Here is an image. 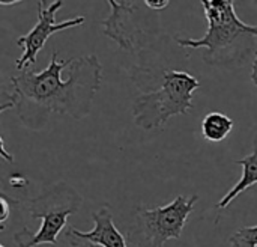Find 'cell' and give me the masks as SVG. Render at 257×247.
I'll use <instances>...</instances> for the list:
<instances>
[{
    "instance_id": "19",
    "label": "cell",
    "mask_w": 257,
    "mask_h": 247,
    "mask_svg": "<svg viewBox=\"0 0 257 247\" xmlns=\"http://www.w3.org/2000/svg\"><path fill=\"white\" fill-rule=\"evenodd\" d=\"M0 195H3V193H0Z\"/></svg>"
},
{
    "instance_id": "3",
    "label": "cell",
    "mask_w": 257,
    "mask_h": 247,
    "mask_svg": "<svg viewBox=\"0 0 257 247\" xmlns=\"http://www.w3.org/2000/svg\"><path fill=\"white\" fill-rule=\"evenodd\" d=\"M157 89L140 94L133 103V118L139 128H161L178 115H187L193 109V94L200 81L187 71L167 69L160 75Z\"/></svg>"
},
{
    "instance_id": "8",
    "label": "cell",
    "mask_w": 257,
    "mask_h": 247,
    "mask_svg": "<svg viewBox=\"0 0 257 247\" xmlns=\"http://www.w3.org/2000/svg\"><path fill=\"white\" fill-rule=\"evenodd\" d=\"M93 219V229L83 232L74 226H68L69 232L81 240H87L99 247H128L125 237L116 228L113 222V214L108 207L99 208L96 213L92 214Z\"/></svg>"
},
{
    "instance_id": "1",
    "label": "cell",
    "mask_w": 257,
    "mask_h": 247,
    "mask_svg": "<svg viewBox=\"0 0 257 247\" xmlns=\"http://www.w3.org/2000/svg\"><path fill=\"white\" fill-rule=\"evenodd\" d=\"M101 80L102 65L95 54L59 60L53 51L45 69H24L11 77L17 115L32 130L42 128L53 112L83 119L92 110Z\"/></svg>"
},
{
    "instance_id": "18",
    "label": "cell",
    "mask_w": 257,
    "mask_h": 247,
    "mask_svg": "<svg viewBox=\"0 0 257 247\" xmlns=\"http://www.w3.org/2000/svg\"><path fill=\"white\" fill-rule=\"evenodd\" d=\"M0 247H5V246H2V244H0Z\"/></svg>"
},
{
    "instance_id": "11",
    "label": "cell",
    "mask_w": 257,
    "mask_h": 247,
    "mask_svg": "<svg viewBox=\"0 0 257 247\" xmlns=\"http://www.w3.org/2000/svg\"><path fill=\"white\" fill-rule=\"evenodd\" d=\"M230 247H257V225L236 231L229 238Z\"/></svg>"
},
{
    "instance_id": "4",
    "label": "cell",
    "mask_w": 257,
    "mask_h": 247,
    "mask_svg": "<svg viewBox=\"0 0 257 247\" xmlns=\"http://www.w3.org/2000/svg\"><path fill=\"white\" fill-rule=\"evenodd\" d=\"M83 202L80 193L68 183H56L47 187L39 196L26 204V211L41 220L39 229L33 234L27 228L15 234L18 247L50 244L57 247V237L65 229L68 217L75 214Z\"/></svg>"
},
{
    "instance_id": "9",
    "label": "cell",
    "mask_w": 257,
    "mask_h": 247,
    "mask_svg": "<svg viewBox=\"0 0 257 247\" xmlns=\"http://www.w3.org/2000/svg\"><path fill=\"white\" fill-rule=\"evenodd\" d=\"M236 164L242 166V175H241V180L221 198V201L217 204V210L218 211H223L226 210L242 192L248 190L250 187L256 186L257 184V133L253 139V152L241 160H236L235 161Z\"/></svg>"
},
{
    "instance_id": "10",
    "label": "cell",
    "mask_w": 257,
    "mask_h": 247,
    "mask_svg": "<svg viewBox=\"0 0 257 247\" xmlns=\"http://www.w3.org/2000/svg\"><path fill=\"white\" fill-rule=\"evenodd\" d=\"M233 127L235 122L232 121V118H229L221 112H211L203 118L200 130H202V136L206 140L218 143L232 133Z\"/></svg>"
},
{
    "instance_id": "13",
    "label": "cell",
    "mask_w": 257,
    "mask_h": 247,
    "mask_svg": "<svg viewBox=\"0 0 257 247\" xmlns=\"http://www.w3.org/2000/svg\"><path fill=\"white\" fill-rule=\"evenodd\" d=\"M9 216H11V199H8L5 195H0V225H5Z\"/></svg>"
},
{
    "instance_id": "5",
    "label": "cell",
    "mask_w": 257,
    "mask_h": 247,
    "mask_svg": "<svg viewBox=\"0 0 257 247\" xmlns=\"http://www.w3.org/2000/svg\"><path fill=\"white\" fill-rule=\"evenodd\" d=\"M197 201V195H179L164 207H139L128 240L136 247H164L169 240H179Z\"/></svg>"
},
{
    "instance_id": "6",
    "label": "cell",
    "mask_w": 257,
    "mask_h": 247,
    "mask_svg": "<svg viewBox=\"0 0 257 247\" xmlns=\"http://www.w3.org/2000/svg\"><path fill=\"white\" fill-rule=\"evenodd\" d=\"M47 2L39 0L36 2L38 6V23L32 27L30 32H27L26 35H21L17 39V45H20L23 48V54L21 57H18L15 60V68L18 71H24L27 66L35 65L36 63V57L38 53L44 48L45 42L48 41V38L57 32L71 29V27H78L81 26L86 18L83 15L78 17H72L69 20L56 23V12L65 5L63 0H56L50 5H45Z\"/></svg>"
},
{
    "instance_id": "15",
    "label": "cell",
    "mask_w": 257,
    "mask_h": 247,
    "mask_svg": "<svg viewBox=\"0 0 257 247\" xmlns=\"http://www.w3.org/2000/svg\"><path fill=\"white\" fill-rule=\"evenodd\" d=\"M250 78L253 81V85L257 88V53L254 54V59H253V65H251V74H250Z\"/></svg>"
},
{
    "instance_id": "14",
    "label": "cell",
    "mask_w": 257,
    "mask_h": 247,
    "mask_svg": "<svg viewBox=\"0 0 257 247\" xmlns=\"http://www.w3.org/2000/svg\"><path fill=\"white\" fill-rule=\"evenodd\" d=\"M143 3L146 8H149L152 11H161V9L167 8L170 2L169 0H145Z\"/></svg>"
},
{
    "instance_id": "16",
    "label": "cell",
    "mask_w": 257,
    "mask_h": 247,
    "mask_svg": "<svg viewBox=\"0 0 257 247\" xmlns=\"http://www.w3.org/2000/svg\"><path fill=\"white\" fill-rule=\"evenodd\" d=\"M20 3H23L21 0H9V2H0V6H14V5H20Z\"/></svg>"
},
{
    "instance_id": "17",
    "label": "cell",
    "mask_w": 257,
    "mask_h": 247,
    "mask_svg": "<svg viewBox=\"0 0 257 247\" xmlns=\"http://www.w3.org/2000/svg\"><path fill=\"white\" fill-rule=\"evenodd\" d=\"M5 229V225H0V231H3Z\"/></svg>"
},
{
    "instance_id": "7",
    "label": "cell",
    "mask_w": 257,
    "mask_h": 247,
    "mask_svg": "<svg viewBox=\"0 0 257 247\" xmlns=\"http://www.w3.org/2000/svg\"><path fill=\"white\" fill-rule=\"evenodd\" d=\"M111 14L101 21L104 33L113 39L120 48L134 53L143 47L148 32L142 27L139 20V5L136 2H116L108 0Z\"/></svg>"
},
{
    "instance_id": "12",
    "label": "cell",
    "mask_w": 257,
    "mask_h": 247,
    "mask_svg": "<svg viewBox=\"0 0 257 247\" xmlns=\"http://www.w3.org/2000/svg\"><path fill=\"white\" fill-rule=\"evenodd\" d=\"M65 240L69 243V246L71 247H99V246H96V244H93V243H90V241H87V240H81V238L75 237L74 234H71V232H69V229H66Z\"/></svg>"
},
{
    "instance_id": "2",
    "label": "cell",
    "mask_w": 257,
    "mask_h": 247,
    "mask_svg": "<svg viewBox=\"0 0 257 247\" xmlns=\"http://www.w3.org/2000/svg\"><path fill=\"white\" fill-rule=\"evenodd\" d=\"M208 30L200 39L176 38L184 48H205L203 60L209 65H242L257 53V26L239 20L232 0H202Z\"/></svg>"
}]
</instances>
